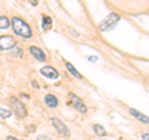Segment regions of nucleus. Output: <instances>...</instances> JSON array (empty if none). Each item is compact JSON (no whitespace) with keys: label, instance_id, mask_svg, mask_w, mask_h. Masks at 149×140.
Masks as SVG:
<instances>
[{"label":"nucleus","instance_id":"3","mask_svg":"<svg viewBox=\"0 0 149 140\" xmlns=\"http://www.w3.org/2000/svg\"><path fill=\"white\" fill-rule=\"evenodd\" d=\"M10 105H11V109L14 110V113H15L19 118H25L27 115L26 107L24 105V103H22L21 100H19L17 98H15V97L10 98Z\"/></svg>","mask_w":149,"mask_h":140},{"label":"nucleus","instance_id":"18","mask_svg":"<svg viewBox=\"0 0 149 140\" xmlns=\"http://www.w3.org/2000/svg\"><path fill=\"white\" fill-rule=\"evenodd\" d=\"M142 139H143V140H149V133L143 134V135H142Z\"/></svg>","mask_w":149,"mask_h":140},{"label":"nucleus","instance_id":"13","mask_svg":"<svg viewBox=\"0 0 149 140\" xmlns=\"http://www.w3.org/2000/svg\"><path fill=\"white\" fill-rule=\"evenodd\" d=\"M93 130H95V133L98 135V137H103V135H106L104 128L102 127V125H100V124H95V125H93Z\"/></svg>","mask_w":149,"mask_h":140},{"label":"nucleus","instance_id":"10","mask_svg":"<svg viewBox=\"0 0 149 140\" xmlns=\"http://www.w3.org/2000/svg\"><path fill=\"white\" fill-rule=\"evenodd\" d=\"M45 104L50 108H56L58 105V100L54 94H46L45 96Z\"/></svg>","mask_w":149,"mask_h":140},{"label":"nucleus","instance_id":"9","mask_svg":"<svg viewBox=\"0 0 149 140\" xmlns=\"http://www.w3.org/2000/svg\"><path fill=\"white\" fill-rule=\"evenodd\" d=\"M129 113L132 114L134 118L136 119H138L139 122H142V123H146V124H149V116H147V115H144V114H142L141 112H138L137 109H129Z\"/></svg>","mask_w":149,"mask_h":140},{"label":"nucleus","instance_id":"19","mask_svg":"<svg viewBox=\"0 0 149 140\" xmlns=\"http://www.w3.org/2000/svg\"><path fill=\"white\" fill-rule=\"evenodd\" d=\"M6 140H20V139H17V138H14V137H8Z\"/></svg>","mask_w":149,"mask_h":140},{"label":"nucleus","instance_id":"16","mask_svg":"<svg viewBox=\"0 0 149 140\" xmlns=\"http://www.w3.org/2000/svg\"><path fill=\"white\" fill-rule=\"evenodd\" d=\"M36 140H52V139L49 138L47 135H39V137L36 138Z\"/></svg>","mask_w":149,"mask_h":140},{"label":"nucleus","instance_id":"12","mask_svg":"<svg viewBox=\"0 0 149 140\" xmlns=\"http://www.w3.org/2000/svg\"><path fill=\"white\" fill-rule=\"evenodd\" d=\"M66 67H67L68 72L71 73L72 76H74V77H76V78H78V79H81V78H82V74H81L80 72H78L77 69L74 68V67H73V66H72V64L70 63V62H66Z\"/></svg>","mask_w":149,"mask_h":140},{"label":"nucleus","instance_id":"11","mask_svg":"<svg viewBox=\"0 0 149 140\" xmlns=\"http://www.w3.org/2000/svg\"><path fill=\"white\" fill-rule=\"evenodd\" d=\"M51 25H52V19L47 15L42 16V29L44 31H47L49 29H51Z\"/></svg>","mask_w":149,"mask_h":140},{"label":"nucleus","instance_id":"14","mask_svg":"<svg viewBox=\"0 0 149 140\" xmlns=\"http://www.w3.org/2000/svg\"><path fill=\"white\" fill-rule=\"evenodd\" d=\"M10 26V21L6 16H0V29H8Z\"/></svg>","mask_w":149,"mask_h":140},{"label":"nucleus","instance_id":"7","mask_svg":"<svg viewBox=\"0 0 149 140\" xmlns=\"http://www.w3.org/2000/svg\"><path fill=\"white\" fill-rule=\"evenodd\" d=\"M40 73L42 74V76L45 78H49V79H56V78H58V72H57V69L54 68V67H51V66H45L40 69Z\"/></svg>","mask_w":149,"mask_h":140},{"label":"nucleus","instance_id":"15","mask_svg":"<svg viewBox=\"0 0 149 140\" xmlns=\"http://www.w3.org/2000/svg\"><path fill=\"white\" fill-rule=\"evenodd\" d=\"M10 115H11V110H9L6 108H1V107H0V118H1V119H6Z\"/></svg>","mask_w":149,"mask_h":140},{"label":"nucleus","instance_id":"1","mask_svg":"<svg viewBox=\"0 0 149 140\" xmlns=\"http://www.w3.org/2000/svg\"><path fill=\"white\" fill-rule=\"evenodd\" d=\"M11 25H13V30L15 31L16 35L21 36V37H25V39H30V37L32 36L31 27L29 26V24H26L22 19H20V17H13Z\"/></svg>","mask_w":149,"mask_h":140},{"label":"nucleus","instance_id":"5","mask_svg":"<svg viewBox=\"0 0 149 140\" xmlns=\"http://www.w3.org/2000/svg\"><path fill=\"white\" fill-rule=\"evenodd\" d=\"M68 99L71 100V104L74 107L76 110H78L80 113H87V107L78 96H76L74 93H68Z\"/></svg>","mask_w":149,"mask_h":140},{"label":"nucleus","instance_id":"20","mask_svg":"<svg viewBox=\"0 0 149 140\" xmlns=\"http://www.w3.org/2000/svg\"><path fill=\"white\" fill-rule=\"evenodd\" d=\"M31 4H32V5H37L39 3H37V0H31Z\"/></svg>","mask_w":149,"mask_h":140},{"label":"nucleus","instance_id":"6","mask_svg":"<svg viewBox=\"0 0 149 140\" xmlns=\"http://www.w3.org/2000/svg\"><path fill=\"white\" fill-rule=\"evenodd\" d=\"M51 123H52V125L55 127V129L57 130V133L60 135H62V137H66L68 138L70 135H71V132H70V129L65 125V123H62L60 119L57 118H51Z\"/></svg>","mask_w":149,"mask_h":140},{"label":"nucleus","instance_id":"8","mask_svg":"<svg viewBox=\"0 0 149 140\" xmlns=\"http://www.w3.org/2000/svg\"><path fill=\"white\" fill-rule=\"evenodd\" d=\"M29 50H30V53L34 56V57H35L39 62H44V61H46V55H45V52H44V51L41 50V49L36 47V46H31Z\"/></svg>","mask_w":149,"mask_h":140},{"label":"nucleus","instance_id":"4","mask_svg":"<svg viewBox=\"0 0 149 140\" xmlns=\"http://www.w3.org/2000/svg\"><path fill=\"white\" fill-rule=\"evenodd\" d=\"M17 45L15 37L11 35H5V36H0V51H6L14 49Z\"/></svg>","mask_w":149,"mask_h":140},{"label":"nucleus","instance_id":"2","mask_svg":"<svg viewBox=\"0 0 149 140\" xmlns=\"http://www.w3.org/2000/svg\"><path fill=\"white\" fill-rule=\"evenodd\" d=\"M120 20V16L118 15V14H116V12H112L109 14L108 16H107L103 21L100 24V30L101 31H111V30H113L116 26H117V24L119 22Z\"/></svg>","mask_w":149,"mask_h":140},{"label":"nucleus","instance_id":"17","mask_svg":"<svg viewBox=\"0 0 149 140\" xmlns=\"http://www.w3.org/2000/svg\"><path fill=\"white\" fill-rule=\"evenodd\" d=\"M87 60H90V62H96L98 57H96V56H87Z\"/></svg>","mask_w":149,"mask_h":140}]
</instances>
